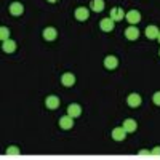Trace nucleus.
Listing matches in <instances>:
<instances>
[{
    "label": "nucleus",
    "mask_w": 160,
    "mask_h": 160,
    "mask_svg": "<svg viewBox=\"0 0 160 160\" xmlns=\"http://www.w3.org/2000/svg\"><path fill=\"white\" fill-rule=\"evenodd\" d=\"M99 28H101L102 32H111V31H114V28H115V21H114L111 16H109V18H104V19L99 21Z\"/></svg>",
    "instance_id": "obj_1"
},
{
    "label": "nucleus",
    "mask_w": 160,
    "mask_h": 160,
    "mask_svg": "<svg viewBox=\"0 0 160 160\" xmlns=\"http://www.w3.org/2000/svg\"><path fill=\"white\" fill-rule=\"evenodd\" d=\"M59 104H61V99H59L56 95H50V96L45 98V106H47L48 109H51V111L58 109V108H59Z\"/></svg>",
    "instance_id": "obj_2"
},
{
    "label": "nucleus",
    "mask_w": 160,
    "mask_h": 160,
    "mask_svg": "<svg viewBox=\"0 0 160 160\" xmlns=\"http://www.w3.org/2000/svg\"><path fill=\"white\" fill-rule=\"evenodd\" d=\"M74 16H75L77 21H87V19L90 18V8H87V7H78V8L75 10V13H74Z\"/></svg>",
    "instance_id": "obj_3"
},
{
    "label": "nucleus",
    "mask_w": 160,
    "mask_h": 160,
    "mask_svg": "<svg viewBox=\"0 0 160 160\" xmlns=\"http://www.w3.org/2000/svg\"><path fill=\"white\" fill-rule=\"evenodd\" d=\"M125 18H127V21H128L130 24L136 26V24L141 21V13H139L138 10H130V11H127Z\"/></svg>",
    "instance_id": "obj_4"
},
{
    "label": "nucleus",
    "mask_w": 160,
    "mask_h": 160,
    "mask_svg": "<svg viewBox=\"0 0 160 160\" xmlns=\"http://www.w3.org/2000/svg\"><path fill=\"white\" fill-rule=\"evenodd\" d=\"M8 10H10V15H13V16H21L22 13H24V5H22L21 2H13V3H10Z\"/></svg>",
    "instance_id": "obj_5"
},
{
    "label": "nucleus",
    "mask_w": 160,
    "mask_h": 160,
    "mask_svg": "<svg viewBox=\"0 0 160 160\" xmlns=\"http://www.w3.org/2000/svg\"><path fill=\"white\" fill-rule=\"evenodd\" d=\"M59 127L62 130H71L74 127V117H71L69 114H66L59 118Z\"/></svg>",
    "instance_id": "obj_6"
},
{
    "label": "nucleus",
    "mask_w": 160,
    "mask_h": 160,
    "mask_svg": "<svg viewBox=\"0 0 160 160\" xmlns=\"http://www.w3.org/2000/svg\"><path fill=\"white\" fill-rule=\"evenodd\" d=\"M111 136H112L114 141H123V139L127 138V130H125L123 127H117V128L112 130Z\"/></svg>",
    "instance_id": "obj_7"
},
{
    "label": "nucleus",
    "mask_w": 160,
    "mask_h": 160,
    "mask_svg": "<svg viewBox=\"0 0 160 160\" xmlns=\"http://www.w3.org/2000/svg\"><path fill=\"white\" fill-rule=\"evenodd\" d=\"M117 66H118V59H117V56L108 55V56L104 58V68H106V69L114 71V69H117Z\"/></svg>",
    "instance_id": "obj_8"
},
{
    "label": "nucleus",
    "mask_w": 160,
    "mask_h": 160,
    "mask_svg": "<svg viewBox=\"0 0 160 160\" xmlns=\"http://www.w3.org/2000/svg\"><path fill=\"white\" fill-rule=\"evenodd\" d=\"M125 37H127L128 40H138V37H139V29L136 28V26L130 24L128 28L125 29Z\"/></svg>",
    "instance_id": "obj_9"
},
{
    "label": "nucleus",
    "mask_w": 160,
    "mask_h": 160,
    "mask_svg": "<svg viewBox=\"0 0 160 160\" xmlns=\"http://www.w3.org/2000/svg\"><path fill=\"white\" fill-rule=\"evenodd\" d=\"M141 102H142V99H141V96L138 95V93H131V95H128V98H127V104L130 106V108H138V106H141Z\"/></svg>",
    "instance_id": "obj_10"
},
{
    "label": "nucleus",
    "mask_w": 160,
    "mask_h": 160,
    "mask_svg": "<svg viewBox=\"0 0 160 160\" xmlns=\"http://www.w3.org/2000/svg\"><path fill=\"white\" fill-rule=\"evenodd\" d=\"M61 83L64 87H74L75 85V75L72 72H66L61 75Z\"/></svg>",
    "instance_id": "obj_11"
},
{
    "label": "nucleus",
    "mask_w": 160,
    "mask_h": 160,
    "mask_svg": "<svg viewBox=\"0 0 160 160\" xmlns=\"http://www.w3.org/2000/svg\"><path fill=\"white\" fill-rule=\"evenodd\" d=\"M42 35H43V38L47 40V42H53V40H56V37H58V31L55 28H45Z\"/></svg>",
    "instance_id": "obj_12"
},
{
    "label": "nucleus",
    "mask_w": 160,
    "mask_h": 160,
    "mask_svg": "<svg viewBox=\"0 0 160 160\" xmlns=\"http://www.w3.org/2000/svg\"><path fill=\"white\" fill-rule=\"evenodd\" d=\"M125 10L123 8H120V7H114L112 10H111V18L114 19V21H122L123 18H125Z\"/></svg>",
    "instance_id": "obj_13"
},
{
    "label": "nucleus",
    "mask_w": 160,
    "mask_h": 160,
    "mask_svg": "<svg viewBox=\"0 0 160 160\" xmlns=\"http://www.w3.org/2000/svg\"><path fill=\"white\" fill-rule=\"evenodd\" d=\"M122 127L127 130V133H135L136 128H138V123H136L135 118H125L123 123H122Z\"/></svg>",
    "instance_id": "obj_14"
},
{
    "label": "nucleus",
    "mask_w": 160,
    "mask_h": 160,
    "mask_svg": "<svg viewBox=\"0 0 160 160\" xmlns=\"http://www.w3.org/2000/svg\"><path fill=\"white\" fill-rule=\"evenodd\" d=\"M2 50L5 53H15L16 51V42H15V40H11V38L3 40V42H2Z\"/></svg>",
    "instance_id": "obj_15"
},
{
    "label": "nucleus",
    "mask_w": 160,
    "mask_h": 160,
    "mask_svg": "<svg viewBox=\"0 0 160 160\" xmlns=\"http://www.w3.org/2000/svg\"><path fill=\"white\" fill-rule=\"evenodd\" d=\"M144 34H146V37H148L149 40H154V38L158 37L160 31H158L157 26H148V28H146V31H144Z\"/></svg>",
    "instance_id": "obj_16"
},
{
    "label": "nucleus",
    "mask_w": 160,
    "mask_h": 160,
    "mask_svg": "<svg viewBox=\"0 0 160 160\" xmlns=\"http://www.w3.org/2000/svg\"><path fill=\"white\" fill-rule=\"evenodd\" d=\"M104 7H106L104 0H91V3H90V10L95 13H101L104 10Z\"/></svg>",
    "instance_id": "obj_17"
},
{
    "label": "nucleus",
    "mask_w": 160,
    "mask_h": 160,
    "mask_svg": "<svg viewBox=\"0 0 160 160\" xmlns=\"http://www.w3.org/2000/svg\"><path fill=\"white\" fill-rule=\"evenodd\" d=\"M68 114L74 118L80 117V114H82V108H80L78 104H69V108H68Z\"/></svg>",
    "instance_id": "obj_18"
},
{
    "label": "nucleus",
    "mask_w": 160,
    "mask_h": 160,
    "mask_svg": "<svg viewBox=\"0 0 160 160\" xmlns=\"http://www.w3.org/2000/svg\"><path fill=\"white\" fill-rule=\"evenodd\" d=\"M0 38H2V42L10 38V29L5 28V26H2V28H0Z\"/></svg>",
    "instance_id": "obj_19"
},
{
    "label": "nucleus",
    "mask_w": 160,
    "mask_h": 160,
    "mask_svg": "<svg viewBox=\"0 0 160 160\" xmlns=\"http://www.w3.org/2000/svg\"><path fill=\"white\" fill-rule=\"evenodd\" d=\"M7 154L8 155H18L19 154V148H16V146H10V148L7 149Z\"/></svg>",
    "instance_id": "obj_20"
},
{
    "label": "nucleus",
    "mask_w": 160,
    "mask_h": 160,
    "mask_svg": "<svg viewBox=\"0 0 160 160\" xmlns=\"http://www.w3.org/2000/svg\"><path fill=\"white\" fill-rule=\"evenodd\" d=\"M152 101H154V104H155V106H160V91H155V93H154Z\"/></svg>",
    "instance_id": "obj_21"
},
{
    "label": "nucleus",
    "mask_w": 160,
    "mask_h": 160,
    "mask_svg": "<svg viewBox=\"0 0 160 160\" xmlns=\"http://www.w3.org/2000/svg\"><path fill=\"white\" fill-rule=\"evenodd\" d=\"M138 155H139V157H149V155H152V154H151V151H148V149H142V151L138 152Z\"/></svg>",
    "instance_id": "obj_22"
},
{
    "label": "nucleus",
    "mask_w": 160,
    "mask_h": 160,
    "mask_svg": "<svg viewBox=\"0 0 160 160\" xmlns=\"http://www.w3.org/2000/svg\"><path fill=\"white\" fill-rule=\"evenodd\" d=\"M151 154H152V155H160V146H157V148H154V149L151 151Z\"/></svg>",
    "instance_id": "obj_23"
},
{
    "label": "nucleus",
    "mask_w": 160,
    "mask_h": 160,
    "mask_svg": "<svg viewBox=\"0 0 160 160\" xmlns=\"http://www.w3.org/2000/svg\"><path fill=\"white\" fill-rule=\"evenodd\" d=\"M47 2H50V3H56V2H59V0H47Z\"/></svg>",
    "instance_id": "obj_24"
},
{
    "label": "nucleus",
    "mask_w": 160,
    "mask_h": 160,
    "mask_svg": "<svg viewBox=\"0 0 160 160\" xmlns=\"http://www.w3.org/2000/svg\"><path fill=\"white\" fill-rule=\"evenodd\" d=\"M157 40H158V43H160V34H158V37H157Z\"/></svg>",
    "instance_id": "obj_25"
},
{
    "label": "nucleus",
    "mask_w": 160,
    "mask_h": 160,
    "mask_svg": "<svg viewBox=\"0 0 160 160\" xmlns=\"http://www.w3.org/2000/svg\"><path fill=\"white\" fill-rule=\"evenodd\" d=\"M158 56H160V50H158Z\"/></svg>",
    "instance_id": "obj_26"
}]
</instances>
